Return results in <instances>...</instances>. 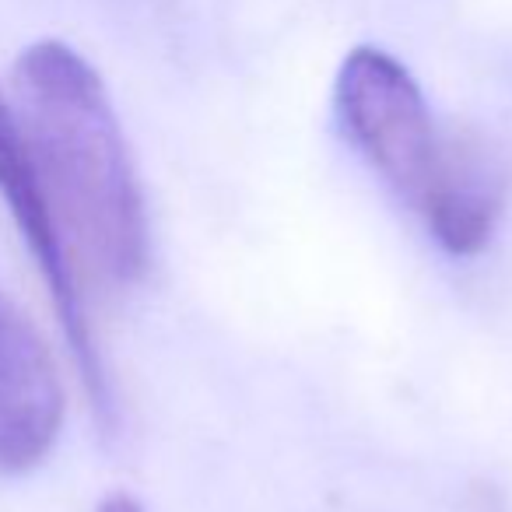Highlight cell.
I'll list each match as a JSON object with an SVG mask.
<instances>
[{"label":"cell","instance_id":"1","mask_svg":"<svg viewBox=\"0 0 512 512\" xmlns=\"http://www.w3.org/2000/svg\"><path fill=\"white\" fill-rule=\"evenodd\" d=\"M15 113L64 246L109 285L148 267V218L130 151L95 67L60 39L32 43L15 64Z\"/></svg>","mask_w":512,"mask_h":512},{"label":"cell","instance_id":"2","mask_svg":"<svg viewBox=\"0 0 512 512\" xmlns=\"http://www.w3.org/2000/svg\"><path fill=\"white\" fill-rule=\"evenodd\" d=\"M334 95L351 144L400 197L418 204L439 169L446 137L435 134L411 71L376 46H358L344 57Z\"/></svg>","mask_w":512,"mask_h":512},{"label":"cell","instance_id":"3","mask_svg":"<svg viewBox=\"0 0 512 512\" xmlns=\"http://www.w3.org/2000/svg\"><path fill=\"white\" fill-rule=\"evenodd\" d=\"M0 197L8 204L22 239L29 242L32 256H36V267L43 274L46 288H50V299L57 306L67 344H71L74 358H78L81 376H85L92 397L102 404L106 400V376H102L99 351H95L92 330H88L85 309H81V292H78V281H74L71 253H67L64 239L57 232V221H53L43 190H39V179L36 169H32L29 144H25L18 113L4 95H0Z\"/></svg>","mask_w":512,"mask_h":512},{"label":"cell","instance_id":"4","mask_svg":"<svg viewBox=\"0 0 512 512\" xmlns=\"http://www.w3.org/2000/svg\"><path fill=\"white\" fill-rule=\"evenodd\" d=\"M64 425V386L32 320L0 292V474L50 456Z\"/></svg>","mask_w":512,"mask_h":512},{"label":"cell","instance_id":"5","mask_svg":"<svg viewBox=\"0 0 512 512\" xmlns=\"http://www.w3.org/2000/svg\"><path fill=\"white\" fill-rule=\"evenodd\" d=\"M505 204V176L498 162L467 137H446L439 169L414 204L432 235L456 256H474L488 246Z\"/></svg>","mask_w":512,"mask_h":512},{"label":"cell","instance_id":"6","mask_svg":"<svg viewBox=\"0 0 512 512\" xmlns=\"http://www.w3.org/2000/svg\"><path fill=\"white\" fill-rule=\"evenodd\" d=\"M99 512H144V509L130 495H109L106 502L99 505Z\"/></svg>","mask_w":512,"mask_h":512}]
</instances>
